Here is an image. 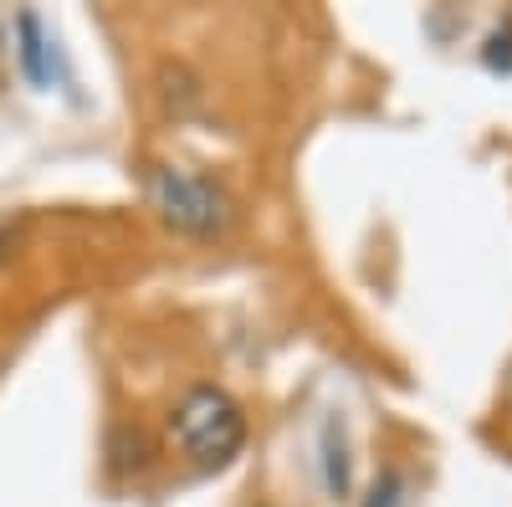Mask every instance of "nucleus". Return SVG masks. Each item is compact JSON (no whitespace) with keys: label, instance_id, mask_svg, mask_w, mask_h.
<instances>
[{"label":"nucleus","instance_id":"nucleus-2","mask_svg":"<svg viewBox=\"0 0 512 507\" xmlns=\"http://www.w3.org/2000/svg\"><path fill=\"white\" fill-rule=\"evenodd\" d=\"M144 190H149L154 216L169 231L190 236V241H216L236 226V200L226 195V185H216L210 175H200V169H190V164L159 159L149 169Z\"/></svg>","mask_w":512,"mask_h":507},{"label":"nucleus","instance_id":"nucleus-3","mask_svg":"<svg viewBox=\"0 0 512 507\" xmlns=\"http://www.w3.org/2000/svg\"><path fill=\"white\" fill-rule=\"evenodd\" d=\"M16 31H21V67H26V77L31 82H47L52 77V62H47V36H41V21L26 11L16 21Z\"/></svg>","mask_w":512,"mask_h":507},{"label":"nucleus","instance_id":"nucleus-1","mask_svg":"<svg viewBox=\"0 0 512 507\" xmlns=\"http://www.w3.org/2000/svg\"><path fill=\"white\" fill-rule=\"evenodd\" d=\"M169 441L200 472L231 467L246 446V415L221 385H190L169 405Z\"/></svg>","mask_w":512,"mask_h":507},{"label":"nucleus","instance_id":"nucleus-4","mask_svg":"<svg viewBox=\"0 0 512 507\" xmlns=\"http://www.w3.org/2000/svg\"><path fill=\"white\" fill-rule=\"evenodd\" d=\"M400 492H405V477L400 472H384L374 482V492L364 497V507H400Z\"/></svg>","mask_w":512,"mask_h":507}]
</instances>
